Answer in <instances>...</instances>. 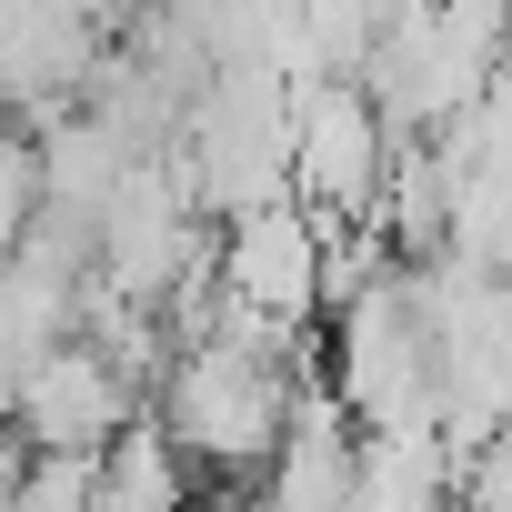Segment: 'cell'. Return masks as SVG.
Segmentation results:
<instances>
[{"instance_id":"cell-1","label":"cell","mask_w":512,"mask_h":512,"mask_svg":"<svg viewBox=\"0 0 512 512\" xmlns=\"http://www.w3.org/2000/svg\"><path fill=\"white\" fill-rule=\"evenodd\" d=\"M282 422H292V392H282V372L262 352L191 342L171 362V442H181V462L262 472V462H282Z\"/></svg>"},{"instance_id":"cell-5","label":"cell","mask_w":512,"mask_h":512,"mask_svg":"<svg viewBox=\"0 0 512 512\" xmlns=\"http://www.w3.org/2000/svg\"><path fill=\"white\" fill-rule=\"evenodd\" d=\"M462 512H512V432L462 452Z\"/></svg>"},{"instance_id":"cell-4","label":"cell","mask_w":512,"mask_h":512,"mask_svg":"<svg viewBox=\"0 0 512 512\" xmlns=\"http://www.w3.org/2000/svg\"><path fill=\"white\" fill-rule=\"evenodd\" d=\"M131 392H121V362H101L91 342H61L31 362V382L11 392V422L31 432L41 462H101L111 432H121Z\"/></svg>"},{"instance_id":"cell-3","label":"cell","mask_w":512,"mask_h":512,"mask_svg":"<svg viewBox=\"0 0 512 512\" xmlns=\"http://www.w3.org/2000/svg\"><path fill=\"white\" fill-rule=\"evenodd\" d=\"M392 121L372 111V91H352V81H312L302 101H292V201L312 211V221H332V211H352V221H372V201H382V181H392Z\"/></svg>"},{"instance_id":"cell-2","label":"cell","mask_w":512,"mask_h":512,"mask_svg":"<svg viewBox=\"0 0 512 512\" xmlns=\"http://www.w3.org/2000/svg\"><path fill=\"white\" fill-rule=\"evenodd\" d=\"M211 292L231 312H262L282 332H302L332 302V221H312L302 201H262V211H231L221 231V272Z\"/></svg>"}]
</instances>
